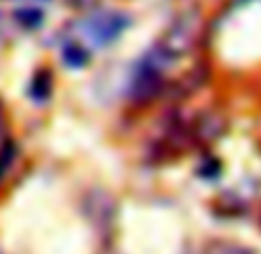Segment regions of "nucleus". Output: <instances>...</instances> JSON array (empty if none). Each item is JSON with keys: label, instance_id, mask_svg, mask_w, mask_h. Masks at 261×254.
<instances>
[{"label": "nucleus", "instance_id": "obj_3", "mask_svg": "<svg viewBox=\"0 0 261 254\" xmlns=\"http://www.w3.org/2000/svg\"><path fill=\"white\" fill-rule=\"evenodd\" d=\"M51 88H54V83H51V74L46 69H42L37 77L33 79V86H30V97L35 102H46L51 95Z\"/></svg>", "mask_w": 261, "mask_h": 254}, {"label": "nucleus", "instance_id": "obj_2", "mask_svg": "<svg viewBox=\"0 0 261 254\" xmlns=\"http://www.w3.org/2000/svg\"><path fill=\"white\" fill-rule=\"evenodd\" d=\"M60 58H63L65 67H69V69H84L90 63L88 49H86L84 42H79V39H67L60 46Z\"/></svg>", "mask_w": 261, "mask_h": 254}, {"label": "nucleus", "instance_id": "obj_4", "mask_svg": "<svg viewBox=\"0 0 261 254\" xmlns=\"http://www.w3.org/2000/svg\"><path fill=\"white\" fill-rule=\"evenodd\" d=\"M16 21H19V26H23V28L35 30L42 26L44 14H42V10H37V7H23V10H16Z\"/></svg>", "mask_w": 261, "mask_h": 254}, {"label": "nucleus", "instance_id": "obj_1", "mask_svg": "<svg viewBox=\"0 0 261 254\" xmlns=\"http://www.w3.org/2000/svg\"><path fill=\"white\" fill-rule=\"evenodd\" d=\"M129 16L116 10H97L90 12L88 16L79 21V33L81 37L95 49H107V46L116 44V39L127 30Z\"/></svg>", "mask_w": 261, "mask_h": 254}]
</instances>
